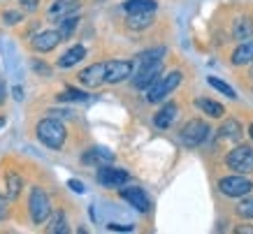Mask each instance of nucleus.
I'll return each instance as SVG.
<instances>
[{
  "label": "nucleus",
  "instance_id": "nucleus-33",
  "mask_svg": "<svg viewBox=\"0 0 253 234\" xmlns=\"http://www.w3.org/2000/svg\"><path fill=\"white\" fill-rule=\"evenodd\" d=\"M9 216V204L5 197H0V220H7Z\"/></svg>",
  "mask_w": 253,
  "mask_h": 234
},
{
  "label": "nucleus",
  "instance_id": "nucleus-32",
  "mask_svg": "<svg viewBox=\"0 0 253 234\" xmlns=\"http://www.w3.org/2000/svg\"><path fill=\"white\" fill-rule=\"evenodd\" d=\"M19 2H21V7L26 12H35L40 7V0H19Z\"/></svg>",
  "mask_w": 253,
  "mask_h": 234
},
{
  "label": "nucleus",
  "instance_id": "nucleus-39",
  "mask_svg": "<svg viewBox=\"0 0 253 234\" xmlns=\"http://www.w3.org/2000/svg\"><path fill=\"white\" fill-rule=\"evenodd\" d=\"M249 137H251V139H253V123H251V125H249Z\"/></svg>",
  "mask_w": 253,
  "mask_h": 234
},
{
  "label": "nucleus",
  "instance_id": "nucleus-26",
  "mask_svg": "<svg viewBox=\"0 0 253 234\" xmlns=\"http://www.w3.org/2000/svg\"><path fill=\"white\" fill-rule=\"evenodd\" d=\"M77 16H65L63 21H58V33H61V38L63 39H68L70 35H72V31L77 28Z\"/></svg>",
  "mask_w": 253,
  "mask_h": 234
},
{
  "label": "nucleus",
  "instance_id": "nucleus-8",
  "mask_svg": "<svg viewBox=\"0 0 253 234\" xmlns=\"http://www.w3.org/2000/svg\"><path fill=\"white\" fill-rule=\"evenodd\" d=\"M130 181V176L126 169H119V167H100L98 169V183L102 188H121Z\"/></svg>",
  "mask_w": 253,
  "mask_h": 234
},
{
  "label": "nucleus",
  "instance_id": "nucleus-21",
  "mask_svg": "<svg viewBox=\"0 0 253 234\" xmlns=\"http://www.w3.org/2000/svg\"><path fill=\"white\" fill-rule=\"evenodd\" d=\"M154 21V12H137V14H128V26L132 31H142V28H149Z\"/></svg>",
  "mask_w": 253,
  "mask_h": 234
},
{
  "label": "nucleus",
  "instance_id": "nucleus-9",
  "mask_svg": "<svg viewBox=\"0 0 253 234\" xmlns=\"http://www.w3.org/2000/svg\"><path fill=\"white\" fill-rule=\"evenodd\" d=\"M61 42H63V38L58 31H42L31 39V46H33V51H38V53H49V51H54Z\"/></svg>",
  "mask_w": 253,
  "mask_h": 234
},
{
  "label": "nucleus",
  "instance_id": "nucleus-38",
  "mask_svg": "<svg viewBox=\"0 0 253 234\" xmlns=\"http://www.w3.org/2000/svg\"><path fill=\"white\" fill-rule=\"evenodd\" d=\"M5 123H7L5 121V116H0V128H5Z\"/></svg>",
  "mask_w": 253,
  "mask_h": 234
},
{
  "label": "nucleus",
  "instance_id": "nucleus-19",
  "mask_svg": "<svg viewBox=\"0 0 253 234\" xmlns=\"http://www.w3.org/2000/svg\"><path fill=\"white\" fill-rule=\"evenodd\" d=\"M195 105H198V109H202V112L207 114V116H211V118H223V114H225L223 105H218L216 100L198 98V100H195Z\"/></svg>",
  "mask_w": 253,
  "mask_h": 234
},
{
  "label": "nucleus",
  "instance_id": "nucleus-1",
  "mask_svg": "<svg viewBox=\"0 0 253 234\" xmlns=\"http://www.w3.org/2000/svg\"><path fill=\"white\" fill-rule=\"evenodd\" d=\"M35 135H38V139L44 146H49V149H54V151H58L63 144H65V139H68V132H65V125H63L58 118H42V121L35 125Z\"/></svg>",
  "mask_w": 253,
  "mask_h": 234
},
{
  "label": "nucleus",
  "instance_id": "nucleus-29",
  "mask_svg": "<svg viewBox=\"0 0 253 234\" xmlns=\"http://www.w3.org/2000/svg\"><path fill=\"white\" fill-rule=\"evenodd\" d=\"M235 211H237L239 218H253V199H244V202H239L235 206Z\"/></svg>",
  "mask_w": 253,
  "mask_h": 234
},
{
  "label": "nucleus",
  "instance_id": "nucleus-14",
  "mask_svg": "<svg viewBox=\"0 0 253 234\" xmlns=\"http://www.w3.org/2000/svg\"><path fill=\"white\" fill-rule=\"evenodd\" d=\"M86 58V49L82 44H75V46H70L68 51L63 53L61 58H58V68H72V65H77V63H82Z\"/></svg>",
  "mask_w": 253,
  "mask_h": 234
},
{
  "label": "nucleus",
  "instance_id": "nucleus-10",
  "mask_svg": "<svg viewBox=\"0 0 253 234\" xmlns=\"http://www.w3.org/2000/svg\"><path fill=\"white\" fill-rule=\"evenodd\" d=\"M132 70H135V65H132L130 61H109L105 83H112V86H114V83L126 81L128 77H132Z\"/></svg>",
  "mask_w": 253,
  "mask_h": 234
},
{
  "label": "nucleus",
  "instance_id": "nucleus-25",
  "mask_svg": "<svg viewBox=\"0 0 253 234\" xmlns=\"http://www.w3.org/2000/svg\"><path fill=\"white\" fill-rule=\"evenodd\" d=\"M207 83L211 86V88H216L218 93H223L225 98H230V100H237V93H235V88H232L230 83H225L223 79H218V77H209Z\"/></svg>",
  "mask_w": 253,
  "mask_h": 234
},
{
  "label": "nucleus",
  "instance_id": "nucleus-5",
  "mask_svg": "<svg viewBox=\"0 0 253 234\" xmlns=\"http://www.w3.org/2000/svg\"><path fill=\"white\" fill-rule=\"evenodd\" d=\"M209 125L205 121H200V118H193V121H188L181 128V132H179V137H181V142H184V146H188V149H195V146H200V144L205 142L209 137Z\"/></svg>",
  "mask_w": 253,
  "mask_h": 234
},
{
  "label": "nucleus",
  "instance_id": "nucleus-34",
  "mask_svg": "<svg viewBox=\"0 0 253 234\" xmlns=\"http://www.w3.org/2000/svg\"><path fill=\"white\" fill-rule=\"evenodd\" d=\"M107 230H112V232H132L135 227H132V225H116V223H109Z\"/></svg>",
  "mask_w": 253,
  "mask_h": 234
},
{
  "label": "nucleus",
  "instance_id": "nucleus-4",
  "mask_svg": "<svg viewBox=\"0 0 253 234\" xmlns=\"http://www.w3.org/2000/svg\"><path fill=\"white\" fill-rule=\"evenodd\" d=\"M163 72V61H149V63H135V77H132V86L144 91L161 77Z\"/></svg>",
  "mask_w": 253,
  "mask_h": 234
},
{
  "label": "nucleus",
  "instance_id": "nucleus-17",
  "mask_svg": "<svg viewBox=\"0 0 253 234\" xmlns=\"http://www.w3.org/2000/svg\"><path fill=\"white\" fill-rule=\"evenodd\" d=\"M79 9V0H54V5L49 7V16H70L72 12Z\"/></svg>",
  "mask_w": 253,
  "mask_h": 234
},
{
  "label": "nucleus",
  "instance_id": "nucleus-24",
  "mask_svg": "<svg viewBox=\"0 0 253 234\" xmlns=\"http://www.w3.org/2000/svg\"><path fill=\"white\" fill-rule=\"evenodd\" d=\"M218 132H221L223 139H232V142H235V139H239V137H242V125H239L235 118H230V121L223 123Z\"/></svg>",
  "mask_w": 253,
  "mask_h": 234
},
{
  "label": "nucleus",
  "instance_id": "nucleus-23",
  "mask_svg": "<svg viewBox=\"0 0 253 234\" xmlns=\"http://www.w3.org/2000/svg\"><path fill=\"white\" fill-rule=\"evenodd\" d=\"M46 232L49 234H65L68 232V218H65V213L58 211L51 216V223L46 227Z\"/></svg>",
  "mask_w": 253,
  "mask_h": 234
},
{
  "label": "nucleus",
  "instance_id": "nucleus-11",
  "mask_svg": "<svg viewBox=\"0 0 253 234\" xmlns=\"http://www.w3.org/2000/svg\"><path fill=\"white\" fill-rule=\"evenodd\" d=\"M105 75H107V63H93L79 72V81L88 88H95L100 83H105Z\"/></svg>",
  "mask_w": 253,
  "mask_h": 234
},
{
  "label": "nucleus",
  "instance_id": "nucleus-13",
  "mask_svg": "<svg viewBox=\"0 0 253 234\" xmlns=\"http://www.w3.org/2000/svg\"><path fill=\"white\" fill-rule=\"evenodd\" d=\"M230 61H232V65H237V68L253 63V39H244V42H242V44L232 51Z\"/></svg>",
  "mask_w": 253,
  "mask_h": 234
},
{
  "label": "nucleus",
  "instance_id": "nucleus-16",
  "mask_svg": "<svg viewBox=\"0 0 253 234\" xmlns=\"http://www.w3.org/2000/svg\"><path fill=\"white\" fill-rule=\"evenodd\" d=\"M232 35H235V39H239V42L251 39V35H253V19L251 16H239L237 21H235V26H232Z\"/></svg>",
  "mask_w": 253,
  "mask_h": 234
},
{
  "label": "nucleus",
  "instance_id": "nucleus-12",
  "mask_svg": "<svg viewBox=\"0 0 253 234\" xmlns=\"http://www.w3.org/2000/svg\"><path fill=\"white\" fill-rule=\"evenodd\" d=\"M121 197L130 204L132 209H137L139 213H146L151 209V202H149L146 193L142 188H137V186H132V188H121Z\"/></svg>",
  "mask_w": 253,
  "mask_h": 234
},
{
  "label": "nucleus",
  "instance_id": "nucleus-22",
  "mask_svg": "<svg viewBox=\"0 0 253 234\" xmlns=\"http://www.w3.org/2000/svg\"><path fill=\"white\" fill-rule=\"evenodd\" d=\"M5 186H7V197H9V199H14V197L21 195L23 179L16 172H7V181H5Z\"/></svg>",
  "mask_w": 253,
  "mask_h": 234
},
{
  "label": "nucleus",
  "instance_id": "nucleus-28",
  "mask_svg": "<svg viewBox=\"0 0 253 234\" xmlns=\"http://www.w3.org/2000/svg\"><path fill=\"white\" fill-rule=\"evenodd\" d=\"M58 100H61V102H84V100H88V95H86V93H82V91L70 88V91L61 93V95H58Z\"/></svg>",
  "mask_w": 253,
  "mask_h": 234
},
{
  "label": "nucleus",
  "instance_id": "nucleus-30",
  "mask_svg": "<svg viewBox=\"0 0 253 234\" xmlns=\"http://www.w3.org/2000/svg\"><path fill=\"white\" fill-rule=\"evenodd\" d=\"M2 21L7 23V26H14V23L21 21V12H16V9H7V12L2 14Z\"/></svg>",
  "mask_w": 253,
  "mask_h": 234
},
{
  "label": "nucleus",
  "instance_id": "nucleus-36",
  "mask_svg": "<svg viewBox=\"0 0 253 234\" xmlns=\"http://www.w3.org/2000/svg\"><path fill=\"white\" fill-rule=\"evenodd\" d=\"M237 234H253V227H237Z\"/></svg>",
  "mask_w": 253,
  "mask_h": 234
},
{
  "label": "nucleus",
  "instance_id": "nucleus-37",
  "mask_svg": "<svg viewBox=\"0 0 253 234\" xmlns=\"http://www.w3.org/2000/svg\"><path fill=\"white\" fill-rule=\"evenodd\" d=\"M12 93H14V98H16V100H23V91L19 88V86H14V91H12Z\"/></svg>",
  "mask_w": 253,
  "mask_h": 234
},
{
  "label": "nucleus",
  "instance_id": "nucleus-18",
  "mask_svg": "<svg viewBox=\"0 0 253 234\" xmlns=\"http://www.w3.org/2000/svg\"><path fill=\"white\" fill-rule=\"evenodd\" d=\"M123 9H126L128 14L156 12V9H158V2H156V0H126V2H123Z\"/></svg>",
  "mask_w": 253,
  "mask_h": 234
},
{
  "label": "nucleus",
  "instance_id": "nucleus-35",
  "mask_svg": "<svg viewBox=\"0 0 253 234\" xmlns=\"http://www.w3.org/2000/svg\"><path fill=\"white\" fill-rule=\"evenodd\" d=\"M5 93H7V88H5V83H0V105L5 102Z\"/></svg>",
  "mask_w": 253,
  "mask_h": 234
},
{
  "label": "nucleus",
  "instance_id": "nucleus-7",
  "mask_svg": "<svg viewBox=\"0 0 253 234\" xmlns=\"http://www.w3.org/2000/svg\"><path fill=\"white\" fill-rule=\"evenodd\" d=\"M228 167L237 174H251L253 172V149L251 146H237L228 153L225 158Z\"/></svg>",
  "mask_w": 253,
  "mask_h": 234
},
{
  "label": "nucleus",
  "instance_id": "nucleus-3",
  "mask_svg": "<svg viewBox=\"0 0 253 234\" xmlns=\"http://www.w3.org/2000/svg\"><path fill=\"white\" fill-rule=\"evenodd\" d=\"M28 211H31V220L35 225H42L49 216H51V199L44 193V188H31V197H28Z\"/></svg>",
  "mask_w": 253,
  "mask_h": 234
},
{
  "label": "nucleus",
  "instance_id": "nucleus-20",
  "mask_svg": "<svg viewBox=\"0 0 253 234\" xmlns=\"http://www.w3.org/2000/svg\"><path fill=\"white\" fill-rule=\"evenodd\" d=\"M112 160H114V153L105 146H93L84 156V162H112Z\"/></svg>",
  "mask_w": 253,
  "mask_h": 234
},
{
  "label": "nucleus",
  "instance_id": "nucleus-6",
  "mask_svg": "<svg viewBox=\"0 0 253 234\" xmlns=\"http://www.w3.org/2000/svg\"><path fill=\"white\" fill-rule=\"evenodd\" d=\"M218 190L225 197H244L253 190V183L246 179L244 174H235V176H223L218 181Z\"/></svg>",
  "mask_w": 253,
  "mask_h": 234
},
{
  "label": "nucleus",
  "instance_id": "nucleus-2",
  "mask_svg": "<svg viewBox=\"0 0 253 234\" xmlns=\"http://www.w3.org/2000/svg\"><path fill=\"white\" fill-rule=\"evenodd\" d=\"M181 77L184 75H181L179 70H172L168 75H161L149 88H146V102H151V105L163 102V100L168 98L169 93H174V88L181 83Z\"/></svg>",
  "mask_w": 253,
  "mask_h": 234
},
{
  "label": "nucleus",
  "instance_id": "nucleus-27",
  "mask_svg": "<svg viewBox=\"0 0 253 234\" xmlns=\"http://www.w3.org/2000/svg\"><path fill=\"white\" fill-rule=\"evenodd\" d=\"M0 51L5 53V56H7L5 61H7V68H9V72H16V51H14V46H9L7 42L2 39V42H0Z\"/></svg>",
  "mask_w": 253,
  "mask_h": 234
},
{
  "label": "nucleus",
  "instance_id": "nucleus-31",
  "mask_svg": "<svg viewBox=\"0 0 253 234\" xmlns=\"http://www.w3.org/2000/svg\"><path fill=\"white\" fill-rule=\"evenodd\" d=\"M68 188L70 190H72V193H77V195H82V193H84V183H82V181H77V179H70V181H68Z\"/></svg>",
  "mask_w": 253,
  "mask_h": 234
},
{
  "label": "nucleus",
  "instance_id": "nucleus-15",
  "mask_svg": "<svg viewBox=\"0 0 253 234\" xmlns=\"http://www.w3.org/2000/svg\"><path fill=\"white\" fill-rule=\"evenodd\" d=\"M176 114H179V107H176L174 102H168V105L163 107L161 112L156 114V118H154L156 128H161V130H168L169 125H172V123H174Z\"/></svg>",
  "mask_w": 253,
  "mask_h": 234
}]
</instances>
